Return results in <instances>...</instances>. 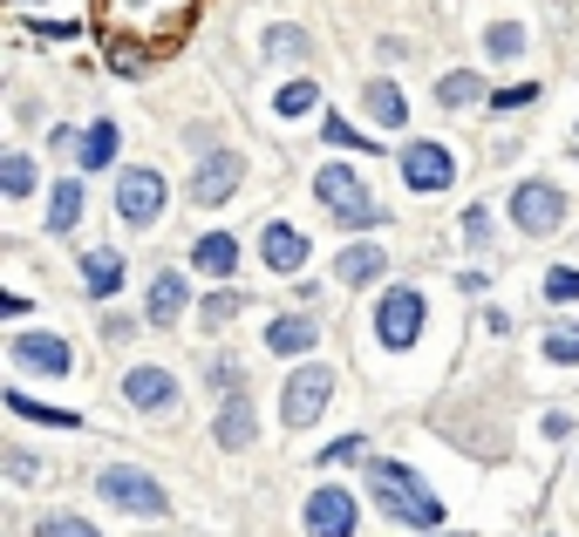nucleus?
<instances>
[{"mask_svg":"<svg viewBox=\"0 0 579 537\" xmlns=\"http://www.w3.org/2000/svg\"><path fill=\"white\" fill-rule=\"evenodd\" d=\"M368 497L382 503V517L402 524V530H443V497H437L410 463L368 456Z\"/></svg>","mask_w":579,"mask_h":537,"instance_id":"nucleus-1","label":"nucleus"},{"mask_svg":"<svg viewBox=\"0 0 579 537\" xmlns=\"http://www.w3.org/2000/svg\"><path fill=\"white\" fill-rule=\"evenodd\" d=\"M198 0H103V41H137V48H171L185 35V21H191Z\"/></svg>","mask_w":579,"mask_h":537,"instance_id":"nucleus-2","label":"nucleus"},{"mask_svg":"<svg viewBox=\"0 0 579 537\" xmlns=\"http://www.w3.org/2000/svg\"><path fill=\"white\" fill-rule=\"evenodd\" d=\"M314 197L327 204V218H341L348 232H368V225H382V204L368 197V177L355 164H327L314 177Z\"/></svg>","mask_w":579,"mask_h":537,"instance_id":"nucleus-3","label":"nucleus"},{"mask_svg":"<svg viewBox=\"0 0 579 537\" xmlns=\"http://www.w3.org/2000/svg\"><path fill=\"white\" fill-rule=\"evenodd\" d=\"M423 320H430V299H423L416 286H389L382 306H375V341H382L389 354H402V347H416Z\"/></svg>","mask_w":579,"mask_h":537,"instance_id":"nucleus-4","label":"nucleus"},{"mask_svg":"<svg viewBox=\"0 0 579 537\" xmlns=\"http://www.w3.org/2000/svg\"><path fill=\"white\" fill-rule=\"evenodd\" d=\"M96 490H103V503H116V510H130V517H164V483L150 476V470H130V463H116V470H103L96 476Z\"/></svg>","mask_w":579,"mask_h":537,"instance_id":"nucleus-5","label":"nucleus"},{"mask_svg":"<svg viewBox=\"0 0 579 537\" xmlns=\"http://www.w3.org/2000/svg\"><path fill=\"white\" fill-rule=\"evenodd\" d=\"M164 204H171V191H164V177L150 170V164H137V170L116 177V218L123 225H137V232H143V225L164 218Z\"/></svg>","mask_w":579,"mask_h":537,"instance_id":"nucleus-6","label":"nucleus"},{"mask_svg":"<svg viewBox=\"0 0 579 537\" xmlns=\"http://www.w3.org/2000/svg\"><path fill=\"white\" fill-rule=\"evenodd\" d=\"M280 395H287V401H280V415H287V429H307V422L320 415V408L335 401V374H327V361H307V368H300V374L287 381Z\"/></svg>","mask_w":579,"mask_h":537,"instance_id":"nucleus-7","label":"nucleus"},{"mask_svg":"<svg viewBox=\"0 0 579 537\" xmlns=\"http://www.w3.org/2000/svg\"><path fill=\"white\" fill-rule=\"evenodd\" d=\"M512 225H518V232H532V239L559 232V225H566V197L552 184H539V177H525V184L512 191Z\"/></svg>","mask_w":579,"mask_h":537,"instance_id":"nucleus-8","label":"nucleus"},{"mask_svg":"<svg viewBox=\"0 0 579 537\" xmlns=\"http://www.w3.org/2000/svg\"><path fill=\"white\" fill-rule=\"evenodd\" d=\"M402 184L410 191H450L457 184V157H450L443 143H402Z\"/></svg>","mask_w":579,"mask_h":537,"instance_id":"nucleus-9","label":"nucleus"},{"mask_svg":"<svg viewBox=\"0 0 579 537\" xmlns=\"http://www.w3.org/2000/svg\"><path fill=\"white\" fill-rule=\"evenodd\" d=\"M307 537H355V497L341 483H320L307 497Z\"/></svg>","mask_w":579,"mask_h":537,"instance_id":"nucleus-10","label":"nucleus"},{"mask_svg":"<svg viewBox=\"0 0 579 537\" xmlns=\"http://www.w3.org/2000/svg\"><path fill=\"white\" fill-rule=\"evenodd\" d=\"M123 401H130L137 415H164V408L178 401V374L171 368H130L123 374Z\"/></svg>","mask_w":579,"mask_h":537,"instance_id":"nucleus-11","label":"nucleus"},{"mask_svg":"<svg viewBox=\"0 0 579 537\" xmlns=\"http://www.w3.org/2000/svg\"><path fill=\"white\" fill-rule=\"evenodd\" d=\"M239 177H246V157H239V150H218V157L198 164V177H191V204H225V197L239 191Z\"/></svg>","mask_w":579,"mask_h":537,"instance_id":"nucleus-12","label":"nucleus"},{"mask_svg":"<svg viewBox=\"0 0 579 537\" xmlns=\"http://www.w3.org/2000/svg\"><path fill=\"white\" fill-rule=\"evenodd\" d=\"M8 354H14V368H35V374H68L75 368V354H68L62 334H14Z\"/></svg>","mask_w":579,"mask_h":537,"instance_id":"nucleus-13","label":"nucleus"},{"mask_svg":"<svg viewBox=\"0 0 579 537\" xmlns=\"http://www.w3.org/2000/svg\"><path fill=\"white\" fill-rule=\"evenodd\" d=\"M260 259H266V272H300L307 266V232L287 225V218H273L260 232Z\"/></svg>","mask_w":579,"mask_h":537,"instance_id":"nucleus-14","label":"nucleus"},{"mask_svg":"<svg viewBox=\"0 0 579 537\" xmlns=\"http://www.w3.org/2000/svg\"><path fill=\"white\" fill-rule=\"evenodd\" d=\"M212 436H218V449H253V436H260V415H253V401H246V395H225L218 422H212Z\"/></svg>","mask_w":579,"mask_h":537,"instance_id":"nucleus-15","label":"nucleus"},{"mask_svg":"<svg viewBox=\"0 0 579 537\" xmlns=\"http://www.w3.org/2000/svg\"><path fill=\"white\" fill-rule=\"evenodd\" d=\"M123 252H83V293L89 299H116L123 293Z\"/></svg>","mask_w":579,"mask_h":537,"instance_id":"nucleus-16","label":"nucleus"},{"mask_svg":"<svg viewBox=\"0 0 579 537\" xmlns=\"http://www.w3.org/2000/svg\"><path fill=\"white\" fill-rule=\"evenodd\" d=\"M320 341V327L307 314H280V320H266V354H314Z\"/></svg>","mask_w":579,"mask_h":537,"instance_id":"nucleus-17","label":"nucleus"},{"mask_svg":"<svg viewBox=\"0 0 579 537\" xmlns=\"http://www.w3.org/2000/svg\"><path fill=\"white\" fill-rule=\"evenodd\" d=\"M185 299H191V286H185V272H158L150 279V299H143V320H158V327H171L185 314Z\"/></svg>","mask_w":579,"mask_h":537,"instance_id":"nucleus-18","label":"nucleus"},{"mask_svg":"<svg viewBox=\"0 0 579 537\" xmlns=\"http://www.w3.org/2000/svg\"><path fill=\"white\" fill-rule=\"evenodd\" d=\"M191 266L212 272V279H232V272H239V239H232V232H205V239L191 245Z\"/></svg>","mask_w":579,"mask_h":537,"instance_id":"nucleus-19","label":"nucleus"},{"mask_svg":"<svg viewBox=\"0 0 579 537\" xmlns=\"http://www.w3.org/2000/svg\"><path fill=\"white\" fill-rule=\"evenodd\" d=\"M389 272V259H382V245H348L341 259H335V279L341 286H375V279Z\"/></svg>","mask_w":579,"mask_h":537,"instance_id":"nucleus-20","label":"nucleus"},{"mask_svg":"<svg viewBox=\"0 0 579 537\" xmlns=\"http://www.w3.org/2000/svg\"><path fill=\"white\" fill-rule=\"evenodd\" d=\"M116 150H123V130H116V123H89L83 143H75V157H83V170H110Z\"/></svg>","mask_w":579,"mask_h":537,"instance_id":"nucleus-21","label":"nucleus"},{"mask_svg":"<svg viewBox=\"0 0 579 537\" xmlns=\"http://www.w3.org/2000/svg\"><path fill=\"white\" fill-rule=\"evenodd\" d=\"M8 408L21 422H48V429H83V415H75V408H48V401H35L28 388H8Z\"/></svg>","mask_w":579,"mask_h":537,"instance_id":"nucleus-22","label":"nucleus"},{"mask_svg":"<svg viewBox=\"0 0 579 537\" xmlns=\"http://www.w3.org/2000/svg\"><path fill=\"white\" fill-rule=\"evenodd\" d=\"M362 102H368V116L382 123V130H402V123H410V110H402V89H395V82H368Z\"/></svg>","mask_w":579,"mask_h":537,"instance_id":"nucleus-23","label":"nucleus"},{"mask_svg":"<svg viewBox=\"0 0 579 537\" xmlns=\"http://www.w3.org/2000/svg\"><path fill=\"white\" fill-rule=\"evenodd\" d=\"M75 218H83V184H75V177H62L55 184V197H48V232H75Z\"/></svg>","mask_w":579,"mask_h":537,"instance_id":"nucleus-24","label":"nucleus"},{"mask_svg":"<svg viewBox=\"0 0 579 537\" xmlns=\"http://www.w3.org/2000/svg\"><path fill=\"white\" fill-rule=\"evenodd\" d=\"M477 95H484V75H477V68H457V75H443V82H437L443 110H464V102H477Z\"/></svg>","mask_w":579,"mask_h":537,"instance_id":"nucleus-25","label":"nucleus"},{"mask_svg":"<svg viewBox=\"0 0 579 537\" xmlns=\"http://www.w3.org/2000/svg\"><path fill=\"white\" fill-rule=\"evenodd\" d=\"M539 293H545L552 306H579V266H552V272L539 279Z\"/></svg>","mask_w":579,"mask_h":537,"instance_id":"nucleus-26","label":"nucleus"},{"mask_svg":"<svg viewBox=\"0 0 579 537\" xmlns=\"http://www.w3.org/2000/svg\"><path fill=\"white\" fill-rule=\"evenodd\" d=\"M0 184H8V197H28L35 191V164L21 157V150H8V157H0Z\"/></svg>","mask_w":579,"mask_h":537,"instance_id":"nucleus-27","label":"nucleus"},{"mask_svg":"<svg viewBox=\"0 0 579 537\" xmlns=\"http://www.w3.org/2000/svg\"><path fill=\"white\" fill-rule=\"evenodd\" d=\"M314 102H320V89L307 82V75H300V82H287L280 95H273V110H280V116H307V110H314Z\"/></svg>","mask_w":579,"mask_h":537,"instance_id":"nucleus-28","label":"nucleus"},{"mask_svg":"<svg viewBox=\"0 0 579 537\" xmlns=\"http://www.w3.org/2000/svg\"><path fill=\"white\" fill-rule=\"evenodd\" d=\"M320 137H327V143H341V150H382V137H368V130H355V123H341V116H327V123H320Z\"/></svg>","mask_w":579,"mask_h":537,"instance_id":"nucleus-29","label":"nucleus"},{"mask_svg":"<svg viewBox=\"0 0 579 537\" xmlns=\"http://www.w3.org/2000/svg\"><path fill=\"white\" fill-rule=\"evenodd\" d=\"M545 361L579 368V327H572V320H566V327H545Z\"/></svg>","mask_w":579,"mask_h":537,"instance_id":"nucleus-30","label":"nucleus"},{"mask_svg":"<svg viewBox=\"0 0 579 537\" xmlns=\"http://www.w3.org/2000/svg\"><path fill=\"white\" fill-rule=\"evenodd\" d=\"M484 48H491L498 62H518L525 55V28H518V21H498V28L484 35Z\"/></svg>","mask_w":579,"mask_h":537,"instance_id":"nucleus-31","label":"nucleus"},{"mask_svg":"<svg viewBox=\"0 0 579 537\" xmlns=\"http://www.w3.org/2000/svg\"><path fill=\"white\" fill-rule=\"evenodd\" d=\"M239 306H246L239 293H205V306H198V320H205V327H212V334H218V327H225V320H232V314H239Z\"/></svg>","mask_w":579,"mask_h":537,"instance_id":"nucleus-32","label":"nucleus"},{"mask_svg":"<svg viewBox=\"0 0 579 537\" xmlns=\"http://www.w3.org/2000/svg\"><path fill=\"white\" fill-rule=\"evenodd\" d=\"M464 245H470V252L491 245V204H470V212H464Z\"/></svg>","mask_w":579,"mask_h":537,"instance_id":"nucleus-33","label":"nucleus"},{"mask_svg":"<svg viewBox=\"0 0 579 537\" xmlns=\"http://www.w3.org/2000/svg\"><path fill=\"white\" fill-rule=\"evenodd\" d=\"M362 456H368L362 436H341V443H327V449H320V470H327V463H362Z\"/></svg>","mask_w":579,"mask_h":537,"instance_id":"nucleus-34","label":"nucleus"},{"mask_svg":"<svg viewBox=\"0 0 579 537\" xmlns=\"http://www.w3.org/2000/svg\"><path fill=\"white\" fill-rule=\"evenodd\" d=\"M205 381H212V388H225V395H239V388H246V368H239V361H212Z\"/></svg>","mask_w":579,"mask_h":537,"instance_id":"nucleus-35","label":"nucleus"},{"mask_svg":"<svg viewBox=\"0 0 579 537\" xmlns=\"http://www.w3.org/2000/svg\"><path fill=\"white\" fill-rule=\"evenodd\" d=\"M266 55H307V35H300V28H273L266 35Z\"/></svg>","mask_w":579,"mask_h":537,"instance_id":"nucleus-36","label":"nucleus"},{"mask_svg":"<svg viewBox=\"0 0 579 537\" xmlns=\"http://www.w3.org/2000/svg\"><path fill=\"white\" fill-rule=\"evenodd\" d=\"M41 537H103V530H96L89 517H48V524H41Z\"/></svg>","mask_w":579,"mask_h":537,"instance_id":"nucleus-37","label":"nucleus"},{"mask_svg":"<svg viewBox=\"0 0 579 537\" xmlns=\"http://www.w3.org/2000/svg\"><path fill=\"white\" fill-rule=\"evenodd\" d=\"M532 95H539L532 82H518V89H498V95H491V110H525V102H532Z\"/></svg>","mask_w":579,"mask_h":537,"instance_id":"nucleus-38","label":"nucleus"},{"mask_svg":"<svg viewBox=\"0 0 579 537\" xmlns=\"http://www.w3.org/2000/svg\"><path fill=\"white\" fill-rule=\"evenodd\" d=\"M416 537H443V530H416Z\"/></svg>","mask_w":579,"mask_h":537,"instance_id":"nucleus-39","label":"nucleus"}]
</instances>
